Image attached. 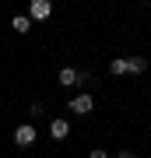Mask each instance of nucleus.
<instances>
[{
    "label": "nucleus",
    "instance_id": "f257e3e1",
    "mask_svg": "<svg viewBox=\"0 0 151 158\" xmlns=\"http://www.w3.org/2000/svg\"><path fill=\"white\" fill-rule=\"evenodd\" d=\"M67 109H70V113H78V116H88L91 109H95V102H91V95L84 91V95H74V98H70Z\"/></svg>",
    "mask_w": 151,
    "mask_h": 158
},
{
    "label": "nucleus",
    "instance_id": "f03ea898",
    "mask_svg": "<svg viewBox=\"0 0 151 158\" xmlns=\"http://www.w3.org/2000/svg\"><path fill=\"white\" fill-rule=\"evenodd\" d=\"M14 144L18 148H32L35 144V127L32 123H21V127L14 130Z\"/></svg>",
    "mask_w": 151,
    "mask_h": 158
},
{
    "label": "nucleus",
    "instance_id": "7ed1b4c3",
    "mask_svg": "<svg viewBox=\"0 0 151 158\" xmlns=\"http://www.w3.org/2000/svg\"><path fill=\"white\" fill-rule=\"evenodd\" d=\"M49 14H53L49 0H32V4H28V18H32V21H42V18H49Z\"/></svg>",
    "mask_w": 151,
    "mask_h": 158
},
{
    "label": "nucleus",
    "instance_id": "20e7f679",
    "mask_svg": "<svg viewBox=\"0 0 151 158\" xmlns=\"http://www.w3.org/2000/svg\"><path fill=\"white\" fill-rule=\"evenodd\" d=\"M81 81H84V74L74 70V67H63L56 74V85H63V88H74V85H81Z\"/></svg>",
    "mask_w": 151,
    "mask_h": 158
},
{
    "label": "nucleus",
    "instance_id": "39448f33",
    "mask_svg": "<svg viewBox=\"0 0 151 158\" xmlns=\"http://www.w3.org/2000/svg\"><path fill=\"white\" fill-rule=\"evenodd\" d=\"M49 134H53V141H63V137L70 134V123H67V119H60V116H56L53 123H49Z\"/></svg>",
    "mask_w": 151,
    "mask_h": 158
},
{
    "label": "nucleus",
    "instance_id": "423d86ee",
    "mask_svg": "<svg viewBox=\"0 0 151 158\" xmlns=\"http://www.w3.org/2000/svg\"><path fill=\"white\" fill-rule=\"evenodd\" d=\"M144 70H148L144 56H127V74H144Z\"/></svg>",
    "mask_w": 151,
    "mask_h": 158
},
{
    "label": "nucleus",
    "instance_id": "0eeeda50",
    "mask_svg": "<svg viewBox=\"0 0 151 158\" xmlns=\"http://www.w3.org/2000/svg\"><path fill=\"white\" fill-rule=\"evenodd\" d=\"M11 28H14L18 35H25L28 28H32V18H28V14H18V18H11Z\"/></svg>",
    "mask_w": 151,
    "mask_h": 158
},
{
    "label": "nucleus",
    "instance_id": "6e6552de",
    "mask_svg": "<svg viewBox=\"0 0 151 158\" xmlns=\"http://www.w3.org/2000/svg\"><path fill=\"white\" fill-rule=\"evenodd\" d=\"M109 70H112V74H127V60H123V56H116V60L109 63Z\"/></svg>",
    "mask_w": 151,
    "mask_h": 158
},
{
    "label": "nucleus",
    "instance_id": "1a4fd4ad",
    "mask_svg": "<svg viewBox=\"0 0 151 158\" xmlns=\"http://www.w3.org/2000/svg\"><path fill=\"white\" fill-rule=\"evenodd\" d=\"M91 158H109V151H102V148H95V151H91Z\"/></svg>",
    "mask_w": 151,
    "mask_h": 158
},
{
    "label": "nucleus",
    "instance_id": "9d476101",
    "mask_svg": "<svg viewBox=\"0 0 151 158\" xmlns=\"http://www.w3.org/2000/svg\"><path fill=\"white\" fill-rule=\"evenodd\" d=\"M116 158H137V155H134V151H120Z\"/></svg>",
    "mask_w": 151,
    "mask_h": 158
}]
</instances>
